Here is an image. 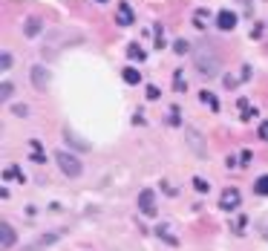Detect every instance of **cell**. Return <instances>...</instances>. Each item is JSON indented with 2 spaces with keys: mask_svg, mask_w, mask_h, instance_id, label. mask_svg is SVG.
<instances>
[{
  "mask_svg": "<svg viewBox=\"0 0 268 251\" xmlns=\"http://www.w3.org/2000/svg\"><path fill=\"white\" fill-rule=\"evenodd\" d=\"M193 63H196V69L202 72V75H219V69H222V58H219V52H216V46L213 43H199L196 49H193Z\"/></svg>",
  "mask_w": 268,
  "mask_h": 251,
  "instance_id": "1",
  "label": "cell"
},
{
  "mask_svg": "<svg viewBox=\"0 0 268 251\" xmlns=\"http://www.w3.org/2000/svg\"><path fill=\"white\" fill-rule=\"evenodd\" d=\"M55 162H58V167L66 173V176H78V173H81V162H78V156H72V153H66V150L55 153Z\"/></svg>",
  "mask_w": 268,
  "mask_h": 251,
  "instance_id": "2",
  "label": "cell"
},
{
  "mask_svg": "<svg viewBox=\"0 0 268 251\" xmlns=\"http://www.w3.org/2000/svg\"><path fill=\"white\" fill-rule=\"evenodd\" d=\"M139 211H142L144 217H153V214H156V193L150 188H144L139 193Z\"/></svg>",
  "mask_w": 268,
  "mask_h": 251,
  "instance_id": "3",
  "label": "cell"
},
{
  "mask_svg": "<svg viewBox=\"0 0 268 251\" xmlns=\"http://www.w3.org/2000/svg\"><path fill=\"white\" fill-rule=\"evenodd\" d=\"M216 26H219V29H225V32H231L234 26H237V15H234L231 9H222V12L216 15Z\"/></svg>",
  "mask_w": 268,
  "mask_h": 251,
  "instance_id": "4",
  "label": "cell"
},
{
  "mask_svg": "<svg viewBox=\"0 0 268 251\" xmlns=\"http://www.w3.org/2000/svg\"><path fill=\"white\" fill-rule=\"evenodd\" d=\"M116 23H119V26L136 23V21H133V9H130V3H119V6H116Z\"/></svg>",
  "mask_w": 268,
  "mask_h": 251,
  "instance_id": "5",
  "label": "cell"
},
{
  "mask_svg": "<svg viewBox=\"0 0 268 251\" xmlns=\"http://www.w3.org/2000/svg\"><path fill=\"white\" fill-rule=\"evenodd\" d=\"M32 84H35L38 90H46V87H49V72H46L43 66H32Z\"/></svg>",
  "mask_w": 268,
  "mask_h": 251,
  "instance_id": "6",
  "label": "cell"
},
{
  "mask_svg": "<svg viewBox=\"0 0 268 251\" xmlns=\"http://www.w3.org/2000/svg\"><path fill=\"white\" fill-rule=\"evenodd\" d=\"M15 246V228L9 222H0V249H12Z\"/></svg>",
  "mask_w": 268,
  "mask_h": 251,
  "instance_id": "7",
  "label": "cell"
},
{
  "mask_svg": "<svg viewBox=\"0 0 268 251\" xmlns=\"http://www.w3.org/2000/svg\"><path fill=\"white\" fill-rule=\"evenodd\" d=\"M239 205V190L237 188H228L222 193V199H219V208H225V211H231V208H237Z\"/></svg>",
  "mask_w": 268,
  "mask_h": 251,
  "instance_id": "8",
  "label": "cell"
},
{
  "mask_svg": "<svg viewBox=\"0 0 268 251\" xmlns=\"http://www.w3.org/2000/svg\"><path fill=\"white\" fill-rule=\"evenodd\" d=\"M208 23H210L208 9H196V12H193V26H196V29H208Z\"/></svg>",
  "mask_w": 268,
  "mask_h": 251,
  "instance_id": "9",
  "label": "cell"
},
{
  "mask_svg": "<svg viewBox=\"0 0 268 251\" xmlns=\"http://www.w3.org/2000/svg\"><path fill=\"white\" fill-rule=\"evenodd\" d=\"M41 29H43V21H41V18H29V21L23 23V32H26L29 38H35V35H41Z\"/></svg>",
  "mask_w": 268,
  "mask_h": 251,
  "instance_id": "10",
  "label": "cell"
},
{
  "mask_svg": "<svg viewBox=\"0 0 268 251\" xmlns=\"http://www.w3.org/2000/svg\"><path fill=\"white\" fill-rule=\"evenodd\" d=\"M127 58H130V61H144V49H142V46H139V43H130V46H127Z\"/></svg>",
  "mask_w": 268,
  "mask_h": 251,
  "instance_id": "11",
  "label": "cell"
},
{
  "mask_svg": "<svg viewBox=\"0 0 268 251\" xmlns=\"http://www.w3.org/2000/svg\"><path fill=\"white\" fill-rule=\"evenodd\" d=\"M58 237H61V234H46V237H41V240H38L35 246H29L26 251H38V249H43V246H52V243H55Z\"/></svg>",
  "mask_w": 268,
  "mask_h": 251,
  "instance_id": "12",
  "label": "cell"
},
{
  "mask_svg": "<svg viewBox=\"0 0 268 251\" xmlns=\"http://www.w3.org/2000/svg\"><path fill=\"white\" fill-rule=\"evenodd\" d=\"M124 81H127V84H139V81H142V72L133 69V66H127V69H124Z\"/></svg>",
  "mask_w": 268,
  "mask_h": 251,
  "instance_id": "13",
  "label": "cell"
},
{
  "mask_svg": "<svg viewBox=\"0 0 268 251\" xmlns=\"http://www.w3.org/2000/svg\"><path fill=\"white\" fill-rule=\"evenodd\" d=\"M32 162H38V165H43V162H46L43 150H41V142H32Z\"/></svg>",
  "mask_w": 268,
  "mask_h": 251,
  "instance_id": "14",
  "label": "cell"
},
{
  "mask_svg": "<svg viewBox=\"0 0 268 251\" xmlns=\"http://www.w3.org/2000/svg\"><path fill=\"white\" fill-rule=\"evenodd\" d=\"M199 98H202V104H208L210 110H219V101H216V95H213V93H208V90H205Z\"/></svg>",
  "mask_w": 268,
  "mask_h": 251,
  "instance_id": "15",
  "label": "cell"
},
{
  "mask_svg": "<svg viewBox=\"0 0 268 251\" xmlns=\"http://www.w3.org/2000/svg\"><path fill=\"white\" fill-rule=\"evenodd\" d=\"M153 35H156V49H162V46H165V26L156 23V26H153Z\"/></svg>",
  "mask_w": 268,
  "mask_h": 251,
  "instance_id": "16",
  "label": "cell"
},
{
  "mask_svg": "<svg viewBox=\"0 0 268 251\" xmlns=\"http://www.w3.org/2000/svg\"><path fill=\"white\" fill-rule=\"evenodd\" d=\"M254 190H257L260 196H268V176H260V179L254 182Z\"/></svg>",
  "mask_w": 268,
  "mask_h": 251,
  "instance_id": "17",
  "label": "cell"
},
{
  "mask_svg": "<svg viewBox=\"0 0 268 251\" xmlns=\"http://www.w3.org/2000/svg\"><path fill=\"white\" fill-rule=\"evenodd\" d=\"M173 84H176V90H179V93H185V90H187V81H185L182 69H176V72H173Z\"/></svg>",
  "mask_w": 268,
  "mask_h": 251,
  "instance_id": "18",
  "label": "cell"
},
{
  "mask_svg": "<svg viewBox=\"0 0 268 251\" xmlns=\"http://www.w3.org/2000/svg\"><path fill=\"white\" fill-rule=\"evenodd\" d=\"M78 35V32H75ZM75 35H69V32H58V38H75ZM58 52V43H52V46H43V55H55Z\"/></svg>",
  "mask_w": 268,
  "mask_h": 251,
  "instance_id": "19",
  "label": "cell"
},
{
  "mask_svg": "<svg viewBox=\"0 0 268 251\" xmlns=\"http://www.w3.org/2000/svg\"><path fill=\"white\" fill-rule=\"evenodd\" d=\"M173 52H176V55H185V52H190V43L182 38V41H176V43H173Z\"/></svg>",
  "mask_w": 268,
  "mask_h": 251,
  "instance_id": "20",
  "label": "cell"
},
{
  "mask_svg": "<svg viewBox=\"0 0 268 251\" xmlns=\"http://www.w3.org/2000/svg\"><path fill=\"white\" fill-rule=\"evenodd\" d=\"M9 98H12V84L3 81V84H0V101H9Z\"/></svg>",
  "mask_w": 268,
  "mask_h": 251,
  "instance_id": "21",
  "label": "cell"
},
{
  "mask_svg": "<svg viewBox=\"0 0 268 251\" xmlns=\"http://www.w3.org/2000/svg\"><path fill=\"white\" fill-rule=\"evenodd\" d=\"M3 176H6V179H21V182H23V173H21L18 167H6V170H3Z\"/></svg>",
  "mask_w": 268,
  "mask_h": 251,
  "instance_id": "22",
  "label": "cell"
},
{
  "mask_svg": "<svg viewBox=\"0 0 268 251\" xmlns=\"http://www.w3.org/2000/svg\"><path fill=\"white\" fill-rule=\"evenodd\" d=\"M66 142H72V145H75V147H78V150H87V147H89L87 142H81V139H75V136H72V133H69V130H66Z\"/></svg>",
  "mask_w": 268,
  "mask_h": 251,
  "instance_id": "23",
  "label": "cell"
},
{
  "mask_svg": "<svg viewBox=\"0 0 268 251\" xmlns=\"http://www.w3.org/2000/svg\"><path fill=\"white\" fill-rule=\"evenodd\" d=\"M193 188L199 190V193H205V190H210V185L202 179V176H196V179H193Z\"/></svg>",
  "mask_w": 268,
  "mask_h": 251,
  "instance_id": "24",
  "label": "cell"
},
{
  "mask_svg": "<svg viewBox=\"0 0 268 251\" xmlns=\"http://www.w3.org/2000/svg\"><path fill=\"white\" fill-rule=\"evenodd\" d=\"M187 136H190V145H193V147L202 153V145H199V133H196V130H187Z\"/></svg>",
  "mask_w": 268,
  "mask_h": 251,
  "instance_id": "25",
  "label": "cell"
},
{
  "mask_svg": "<svg viewBox=\"0 0 268 251\" xmlns=\"http://www.w3.org/2000/svg\"><path fill=\"white\" fill-rule=\"evenodd\" d=\"M9 66H12V55L3 52V55H0V69H9Z\"/></svg>",
  "mask_w": 268,
  "mask_h": 251,
  "instance_id": "26",
  "label": "cell"
},
{
  "mask_svg": "<svg viewBox=\"0 0 268 251\" xmlns=\"http://www.w3.org/2000/svg\"><path fill=\"white\" fill-rule=\"evenodd\" d=\"M144 93H147V98H150V101H156V98L162 95V93H159V87H153V84H150V87L144 90Z\"/></svg>",
  "mask_w": 268,
  "mask_h": 251,
  "instance_id": "27",
  "label": "cell"
},
{
  "mask_svg": "<svg viewBox=\"0 0 268 251\" xmlns=\"http://www.w3.org/2000/svg\"><path fill=\"white\" fill-rule=\"evenodd\" d=\"M170 125H179V107H170V116H167Z\"/></svg>",
  "mask_w": 268,
  "mask_h": 251,
  "instance_id": "28",
  "label": "cell"
},
{
  "mask_svg": "<svg viewBox=\"0 0 268 251\" xmlns=\"http://www.w3.org/2000/svg\"><path fill=\"white\" fill-rule=\"evenodd\" d=\"M12 113H15V116H26V113H29V110H26V107H23V104H15V107H12Z\"/></svg>",
  "mask_w": 268,
  "mask_h": 251,
  "instance_id": "29",
  "label": "cell"
},
{
  "mask_svg": "<svg viewBox=\"0 0 268 251\" xmlns=\"http://www.w3.org/2000/svg\"><path fill=\"white\" fill-rule=\"evenodd\" d=\"M239 84V78H234V75H225V87L231 90V87H237Z\"/></svg>",
  "mask_w": 268,
  "mask_h": 251,
  "instance_id": "30",
  "label": "cell"
},
{
  "mask_svg": "<svg viewBox=\"0 0 268 251\" xmlns=\"http://www.w3.org/2000/svg\"><path fill=\"white\" fill-rule=\"evenodd\" d=\"M260 139H266V142H268V122L260 125Z\"/></svg>",
  "mask_w": 268,
  "mask_h": 251,
  "instance_id": "31",
  "label": "cell"
},
{
  "mask_svg": "<svg viewBox=\"0 0 268 251\" xmlns=\"http://www.w3.org/2000/svg\"><path fill=\"white\" fill-rule=\"evenodd\" d=\"M239 3H242V9H245V12H251V0H239Z\"/></svg>",
  "mask_w": 268,
  "mask_h": 251,
  "instance_id": "32",
  "label": "cell"
},
{
  "mask_svg": "<svg viewBox=\"0 0 268 251\" xmlns=\"http://www.w3.org/2000/svg\"><path fill=\"white\" fill-rule=\"evenodd\" d=\"M98 3H104V0H98Z\"/></svg>",
  "mask_w": 268,
  "mask_h": 251,
  "instance_id": "33",
  "label": "cell"
}]
</instances>
